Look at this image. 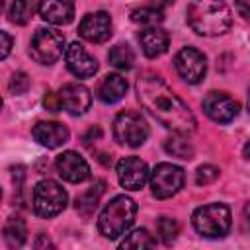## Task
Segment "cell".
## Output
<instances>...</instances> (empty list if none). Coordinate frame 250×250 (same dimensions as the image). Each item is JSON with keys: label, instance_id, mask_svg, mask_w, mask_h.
Here are the masks:
<instances>
[{"label": "cell", "instance_id": "25", "mask_svg": "<svg viewBox=\"0 0 250 250\" xmlns=\"http://www.w3.org/2000/svg\"><path fill=\"white\" fill-rule=\"evenodd\" d=\"M131 20L137 23L154 27L156 23H160L164 20V14H162L160 6H143V8H137L131 12Z\"/></svg>", "mask_w": 250, "mask_h": 250}, {"label": "cell", "instance_id": "33", "mask_svg": "<svg viewBox=\"0 0 250 250\" xmlns=\"http://www.w3.org/2000/svg\"><path fill=\"white\" fill-rule=\"evenodd\" d=\"M234 8L238 10V14H240L246 21H250V2H236Z\"/></svg>", "mask_w": 250, "mask_h": 250}, {"label": "cell", "instance_id": "7", "mask_svg": "<svg viewBox=\"0 0 250 250\" xmlns=\"http://www.w3.org/2000/svg\"><path fill=\"white\" fill-rule=\"evenodd\" d=\"M148 137V125L137 111H121L113 121V139L125 146H141Z\"/></svg>", "mask_w": 250, "mask_h": 250}, {"label": "cell", "instance_id": "30", "mask_svg": "<svg viewBox=\"0 0 250 250\" xmlns=\"http://www.w3.org/2000/svg\"><path fill=\"white\" fill-rule=\"evenodd\" d=\"M0 41H2V45H0V59H6L10 55V51H12L14 39H12V35L8 31H0Z\"/></svg>", "mask_w": 250, "mask_h": 250}, {"label": "cell", "instance_id": "8", "mask_svg": "<svg viewBox=\"0 0 250 250\" xmlns=\"http://www.w3.org/2000/svg\"><path fill=\"white\" fill-rule=\"evenodd\" d=\"M186 174L180 166L170 162H160L150 172V189L156 199H168L184 188Z\"/></svg>", "mask_w": 250, "mask_h": 250}, {"label": "cell", "instance_id": "5", "mask_svg": "<svg viewBox=\"0 0 250 250\" xmlns=\"http://www.w3.org/2000/svg\"><path fill=\"white\" fill-rule=\"evenodd\" d=\"M66 191L64 188L55 182V180H41L35 184L33 193H31V205L35 215L43 217V219H51L55 215H59L64 207H66Z\"/></svg>", "mask_w": 250, "mask_h": 250}, {"label": "cell", "instance_id": "36", "mask_svg": "<svg viewBox=\"0 0 250 250\" xmlns=\"http://www.w3.org/2000/svg\"><path fill=\"white\" fill-rule=\"evenodd\" d=\"M242 152H244V156H246V158L250 160V141H248V143L244 145V150H242Z\"/></svg>", "mask_w": 250, "mask_h": 250}, {"label": "cell", "instance_id": "29", "mask_svg": "<svg viewBox=\"0 0 250 250\" xmlns=\"http://www.w3.org/2000/svg\"><path fill=\"white\" fill-rule=\"evenodd\" d=\"M29 84H31V82H29V76L20 70V72H14V74H12L8 88H10L12 94H23V92H27Z\"/></svg>", "mask_w": 250, "mask_h": 250}, {"label": "cell", "instance_id": "2", "mask_svg": "<svg viewBox=\"0 0 250 250\" xmlns=\"http://www.w3.org/2000/svg\"><path fill=\"white\" fill-rule=\"evenodd\" d=\"M189 27L203 37L223 35L230 27V10L225 2H191L186 10Z\"/></svg>", "mask_w": 250, "mask_h": 250}, {"label": "cell", "instance_id": "20", "mask_svg": "<svg viewBox=\"0 0 250 250\" xmlns=\"http://www.w3.org/2000/svg\"><path fill=\"white\" fill-rule=\"evenodd\" d=\"M2 232H4V242L10 250H20L27 240V227L21 217H10Z\"/></svg>", "mask_w": 250, "mask_h": 250}, {"label": "cell", "instance_id": "22", "mask_svg": "<svg viewBox=\"0 0 250 250\" xmlns=\"http://www.w3.org/2000/svg\"><path fill=\"white\" fill-rule=\"evenodd\" d=\"M152 246H154L152 234L146 229H135L121 240L117 250H152Z\"/></svg>", "mask_w": 250, "mask_h": 250}, {"label": "cell", "instance_id": "10", "mask_svg": "<svg viewBox=\"0 0 250 250\" xmlns=\"http://www.w3.org/2000/svg\"><path fill=\"white\" fill-rule=\"evenodd\" d=\"M117 180L121 184V188L129 189V191H137L141 189L146 180H150V172L145 160H141L139 156H125L117 162Z\"/></svg>", "mask_w": 250, "mask_h": 250}, {"label": "cell", "instance_id": "34", "mask_svg": "<svg viewBox=\"0 0 250 250\" xmlns=\"http://www.w3.org/2000/svg\"><path fill=\"white\" fill-rule=\"evenodd\" d=\"M102 137V129L100 127H92L86 135H84V145H90L92 141H96V139H100Z\"/></svg>", "mask_w": 250, "mask_h": 250}, {"label": "cell", "instance_id": "6", "mask_svg": "<svg viewBox=\"0 0 250 250\" xmlns=\"http://www.w3.org/2000/svg\"><path fill=\"white\" fill-rule=\"evenodd\" d=\"M64 49V35L62 31L51 27H39L31 41H29V55L39 64H53L59 61Z\"/></svg>", "mask_w": 250, "mask_h": 250}, {"label": "cell", "instance_id": "18", "mask_svg": "<svg viewBox=\"0 0 250 250\" xmlns=\"http://www.w3.org/2000/svg\"><path fill=\"white\" fill-rule=\"evenodd\" d=\"M139 41H141L143 53L148 59H154V57H160V55H164L168 51L170 35L160 27H146V29L141 31Z\"/></svg>", "mask_w": 250, "mask_h": 250}, {"label": "cell", "instance_id": "15", "mask_svg": "<svg viewBox=\"0 0 250 250\" xmlns=\"http://www.w3.org/2000/svg\"><path fill=\"white\" fill-rule=\"evenodd\" d=\"M55 164H57V172L61 174V178L70 184H80L86 178H90L88 162L74 150H64L62 154H59Z\"/></svg>", "mask_w": 250, "mask_h": 250}, {"label": "cell", "instance_id": "17", "mask_svg": "<svg viewBox=\"0 0 250 250\" xmlns=\"http://www.w3.org/2000/svg\"><path fill=\"white\" fill-rule=\"evenodd\" d=\"M39 16L53 25H66L74 18V4L61 0H45L39 2Z\"/></svg>", "mask_w": 250, "mask_h": 250}, {"label": "cell", "instance_id": "4", "mask_svg": "<svg viewBox=\"0 0 250 250\" xmlns=\"http://www.w3.org/2000/svg\"><path fill=\"white\" fill-rule=\"evenodd\" d=\"M230 209L225 203H209L197 207L191 215L193 229L205 238H223L230 230Z\"/></svg>", "mask_w": 250, "mask_h": 250}, {"label": "cell", "instance_id": "9", "mask_svg": "<svg viewBox=\"0 0 250 250\" xmlns=\"http://www.w3.org/2000/svg\"><path fill=\"white\" fill-rule=\"evenodd\" d=\"M174 64H176V70L178 74L189 82V84H199L207 72V61H205V55L195 49V47H184L178 51L176 59H174Z\"/></svg>", "mask_w": 250, "mask_h": 250}, {"label": "cell", "instance_id": "35", "mask_svg": "<svg viewBox=\"0 0 250 250\" xmlns=\"http://www.w3.org/2000/svg\"><path fill=\"white\" fill-rule=\"evenodd\" d=\"M244 221L250 227V203H246V207H244Z\"/></svg>", "mask_w": 250, "mask_h": 250}, {"label": "cell", "instance_id": "26", "mask_svg": "<svg viewBox=\"0 0 250 250\" xmlns=\"http://www.w3.org/2000/svg\"><path fill=\"white\" fill-rule=\"evenodd\" d=\"M164 148H166L168 154H172L176 158H184V160L193 158V146L184 137H170V139H166Z\"/></svg>", "mask_w": 250, "mask_h": 250}, {"label": "cell", "instance_id": "24", "mask_svg": "<svg viewBox=\"0 0 250 250\" xmlns=\"http://www.w3.org/2000/svg\"><path fill=\"white\" fill-rule=\"evenodd\" d=\"M107 61L111 66H115L117 70H129L135 62V53L129 45H123V43H117L115 47L109 49L107 53Z\"/></svg>", "mask_w": 250, "mask_h": 250}, {"label": "cell", "instance_id": "11", "mask_svg": "<svg viewBox=\"0 0 250 250\" xmlns=\"http://www.w3.org/2000/svg\"><path fill=\"white\" fill-rule=\"evenodd\" d=\"M201 105H203V111L207 113V117L217 123H230L238 115V109H240L238 102L223 92H209L203 98Z\"/></svg>", "mask_w": 250, "mask_h": 250}, {"label": "cell", "instance_id": "12", "mask_svg": "<svg viewBox=\"0 0 250 250\" xmlns=\"http://www.w3.org/2000/svg\"><path fill=\"white\" fill-rule=\"evenodd\" d=\"M78 35L88 43H104L111 37V16L107 12H90L78 25Z\"/></svg>", "mask_w": 250, "mask_h": 250}, {"label": "cell", "instance_id": "19", "mask_svg": "<svg viewBox=\"0 0 250 250\" xmlns=\"http://www.w3.org/2000/svg\"><path fill=\"white\" fill-rule=\"evenodd\" d=\"M127 92V80L121 74H105L98 86V98L105 104L119 102Z\"/></svg>", "mask_w": 250, "mask_h": 250}, {"label": "cell", "instance_id": "1", "mask_svg": "<svg viewBox=\"0 0 250 250\" xmlns=\"http://www.w3.org/2000/svg\"><path fill=\"white\" fill-rule=\"evenodd\" d=\"M135 92L141 105L166 129L178 135H191L195 131L193 113L158 74L141 72L135 82Z\"/></svg>", "mask_w": 250, "mask_h": 250}, {"label": "cell", "instance_id": "28", "mask_svg": "<svg viewBox=\"0 0 250 250\" xmlns=\"http://www.w3.org/2000/svg\"><path fill=\"white\" fill-rule=\"evenodd\" d=\"M217 178H219V168L213 166V164H203V166H199L197 172H195V184H197V186L213 184Z\"/></svg>", "mask_w": 250, "mask_h": 250}, {"label": "cell", "instance_id": "27", "mask_svg": "<svg viewBox=\"0 0 250 250\" xmlns=\"http://www.w3.org/2000/svg\"><path fill=\"white\" fill-rule=\"evenodd\" d=\"M156 232H158V238H160L162 244H172L178 238L180 225L172 217H160L158 223H156Z\"/></svg>", "mask_w": 250, "mask_h": 250}, {"label": "cell", "instance_id": "37", "mask_svg": "<svg viewBox=\"0 0 250 250\" xmlns=\"http://www.w3.org/2000/svg\"><path fill=\"white\" fill-rule=\"evenodd\" d=\"M248 109H250V92H248Z\"/></svg>", "mask_w": 250, "mask_h": 250}, {"label": "cell", "instance_id": "14", "mask_svg": "<svg viewBox=\"0 0 250 250\" xmlns=\"http://www.w3.org/2000/svg\"><path fill=\"white\" fill-rule=\"evenodd\" d=\"M64 62H66V68L78 78H90L98 72V61L78 41H74L66 47Z\"/></svg>", "mask_w": 250, "mask_h": 250}, {"label": "cell", "instance_id": "31", "mask_svg": "<svg viewBox=\"0 0 250 250\" xmlns=\"http://www.w3.org/2000/svg\"><path fill=\"white\" fill-rule=\"evenodd\" d=\"M33 248H35V250H57L55 244H53V240H51L47 234H43V232L35 236V240H33Z\"/></svg>", "mask_w": 250, "mask_h": 250}, {"label": "cell", "instance_id": "3", "mask_svg": "<svg viewBox=\"0 0 250 250\" xmlns=\"http://www.w3.org/2000/svg\"><path fill=\"white\" fill-rule=\"evenodd\" d=\"M137 203L127 195H115L98 217V230L105 238H117L125 234L135 223Z\"/></svg>", "mask_w": 250, "mask_h": 250}, {"label": "cell", "instance_id": "21", "mask_svg": "<svg viewBox=\"0 0 250 250\" xmlns=\"http://www.w3.org/2000/svg\"><path fill=\"white\" fill-rule=\"evenodd\" d=\"M104 189H105V182H104V180H96L84 193H80V195L76 197V203H74L76 211H78L80 215H84V217L92 215L94 209L98 207V201H100Z\"/></svg>", "mask_w": 250, "mask_h": 250}, {"label": "cell", "instance_id": "16", "mask_svg": "<svg viewBox=\"0 0 250 250\" xmlns=\"http://www.w3.org/2000/svg\"><path fill=\"white\" fill-rule=\"evenodd\" d=\"M31 135L41 146H47V148H59L70 139L68 129L59 121H39L33 125Z\"/></svg>", "mask_w": 250, "mask_h": 250}, {"label": "cell", "instance_id": "23", "mask_svg": "<svg viewBox=\"0 0 250 250\" xmlns=\"http://www.w3.org/2000/svg\"><path fill=\"white\" fill-rule=\"evenodd\" d=\"M39 12V4L37 2H29V0H18L10 6L8 10V18L12 23H18V25H25L33 14Z\"/></svg>", "mask_w": 250, "mask_h": 250}, {"label": "cell", "instance_id": "32", "mask_svg": "<svg viewBox=\"0 0 250 250\" xmlns=\"http://www.w3.org/2000/svg\"><path fill=\"white\" fill-rule=\"evenodd\" d=\"M43 104L49 111H59L61 109V104H59V96L55 92H47L45 98H43Z\"/></svg>", "mask_w": 250, "mask_h": 250}, {"label": "cell", "instance_id": "13", "mask_svg": "<svg viewBox=\"0 0 250 250\" xmlns=\"http://www.w3.org/2000/svg\"><path fill=\"white\" fill-rule=\"evenodd\" d=\"M59 104L64 111H68L70 115H82L90 109L92 105V94L86 86L78 84V82H68L64 84L59 92Z\"/></svg>", "mask_w": 250, "mask_h": 250}]
</instances>
